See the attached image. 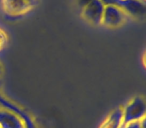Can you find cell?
<instances>
[{"label":"cell","mask_w":146,"mask_h":128,"mask_svg":"<svg viewBox=\"0 0 146 128\" xmlns=\"http://www.w3.org/2000/svg\"><path fill=\"white\" fill-rule=\"evenodd\" d=\"M128 15L121 8L114 5H107L104 7L101 24L109 28H116L125 22Z\"/></svg>","instance_id":"6da1fadb"},{"label":"cell","mask_w":146,"mask_h":128,"mask_svg":"<svg viewBox=\"0 0 146 128\" xmlns=\"http://www.w3.org/2000/svg\"><path fill=\"white\" fill-rule=\"evenodd\" d=\"M105 5L100 0H93L91 3L82 9V16L87 22L92 25H101L102 16Z\"/></svg>","instance_id":"7a4b0ae2"},{"label":"cell","mask_w":146,"mask_h":128,"mask_svg":"<svg viewBox=\"0 0 146 128\" xmlns=\"http://www.w3.org/2000/svg\"><path fill=\"white\" fill-rule=\"evenodd\" d=\"M36 0H2L3 8L10 15H20L32 9Z\"/></svg>","instance_id":"3957f363"},{"label":"cell","mask_w":146,"mask_h":128,"mask_svg":"<svg viewBox=\"0 0 146 128\" xmlns=\"http://www.w3.org/2000/svg\"><path fill=\"white\" fill-rule=\"evenodd\" d=\"M121 9L127 15L143 17L146 11L145 0H124Z\"/></svg>","instance_id":"277c9868"},{"label":"cell","mask_w":146,"mask_h":128,"mask_svg":"<svg viewBox=\"0 0 146 128\" xmlns=\"http://www.w3.org/2000/svg\"><path fill=\"white\" fill-rule=\"evenodd\" d=\"M6 42H7V36H6V34L4 33V31L0 29V50H1V49H2L3 47L5 46Z\"/></svg>","instance_id":"5b68a950"},{"label":"cell","mask_w":146,"mask_h":128,"mask_svg":"<svg viewBox=\"0 0 146 128\" xmlns=\"http://www.w3.org/2000/svg\"><path fill=\"white\" fill-rule=\"evenodd\" d=\"M92 1H93V0H77V3H78V6H79L82 10V9L85 8L89 3H91Z\"/></svg>","instance_id":"8992f818"}]
</instances>
